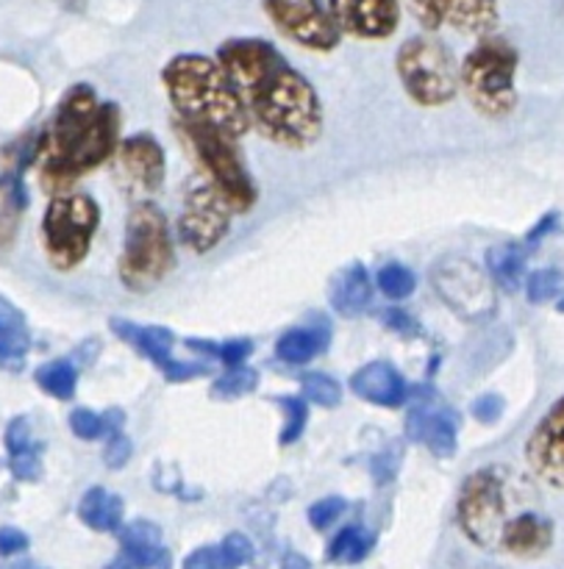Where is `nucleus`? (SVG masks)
<instances>
[{
	"instance_id": "26",
	"label": "nucleus",
	"mask_w": 564,
	"mask_h": 569,
	"mask_svg": "<svg viewBox=\"0 0 564 569\" xmlns=\"http://www.w3.org/2000/svg\"><path fill=\"white\" fill-rule=\"evenodd\" d=\"M332 345L328 328H293L276 342V356L287 365H309L311 359L323 353Z\"/></svg>"
},
{
	"instance_id": "28",
	"label": "nucleus",
	"mask_w": 564,
	"mask_h": 569,
	"mask_svg": "<svg viewBox=\"0 0 564 569\" xmlns=\"http://www.w3.org/2000/svg\"><path fill=\"white\" fill-rule=\"evenodd\" d=\"M373 548H376V537L367 528L348 526L328 545V559L334 565H359L373 553Z\"/></svg>"
},
{
	"instance_id": "3",
	"label": "nucleus",
	"mask_w": 564,
	"mask_h": 569,
	"mask_svg": "<svg viewBox=\"0 0 564 569\" xmlns=\"http://www.w3.org/2000/svg\"><path fill=\"white\" fill-rule=\"evenodd\" d=\"M517 64H521V56L515 44L493 33L478 37L459 67V87L465 89L467 100L478 114L501 120L515 111Z\"/></svg>"
},
{
	"instance_id": "44",
	"label": "nucleus",
	"mask_w": 564,
	"mask_h": 569,
	"mask_svg": "<svg viewBox=\"0 0 564 569\" xmlns=\"http://www.w3.org/2000/svg\"><path fill=\"white\" fill-rule=\"evenodd\" d=\"M28 550V537L20 528H0V556H17Z\"/></svg>"
},
{
	"instance_id": "13",
	"label": "nucleus",
	"mask_w": 564,
	"mask_h": 569,
	"mask_svg": "<svg viewBox=\"0 0 564 569\" xmlns=\"http://www.w3.org/2000/svg\"><path fill=\"white\" fill-rule=\"evenodd\" d=\"M434 289L439 298L467 320H482L493 315L495 309V289L493 281L484 276L482 267L473 264L471 259H445L432 270Z\"/></svg>"
},
{
	"instance_id": "39",
	"label": "nucleus",
	"mask_w": 564,
	"mask_h": 569,
	"mask_svg": "<svg viewBox=\"0 0 564 569\" xmlns=\"http://www.w3.org/2000/svg\"><path fill=\"white\" fill-rule=\"evenodd\" d=\"M220 556L226 569H239L254 559V545H250V539L245 533H231V537H226L220 542Z\"/></svg>"
},
{
	"instance_id": "33",
	"label": "nucleus",
	"mask_w": 564,
	"mask_h": 569,
	"mask_svg": "<svg viewBox=\"0 0 564 569\" xmlns=\"http://www.w3.org/2000/svg\"><path fill=\"white\" fill-rule=\"evenodd\" d=\"M259 387V376L250 367H228V372L222 378H217L211 392L220 395V398H243V395H250Z\"/></svg>"
},
{
	"instance_id": "15",
	"label": "nucleus",
	"mask_w": 564,
	"mask_h": 569,
	"mask_svg": "<svg viewBox=\"0 0 564 569\" xmlns=\"http://www.w3.org/2000/svg\"><path fill=\"white\" fill-rule=\"evenodd\" d=\"M526 461L540 481L564 492V395L526 439Z\"/></svg>"
},
{
	"instance_id": "22",
	"label": "nucleus",
	"mask_w": 564,
	"mask_h": 569,
	"mask_svg": "<svg viewBox=\"0 0 564 569\" xmlns=\"http://www.w3.org/2000/svg\"><path fill=\"white\" fill-rule=\"evenodd\" d=\"M328 300L339 317L365 315L373 300V281L362 261H350L334 276L332 287H328Z\"/></svg>"
},
{
	"instance_id": "19",
	"label": "nucleus",
	"mask_w": 564,
	"mask_h": 569,
	"mask_svg": "<svg viewBox=\"0 0 564 569\" xmlns=\"http://www.w3.org/2000/svg\"><path fill=\"white\" fill-rule=\"evenodd\" d=\"M350 389L356 398L382 409H398L409 398L406 378L389 361H370L350 376Z\"/></svg>"
},
{
	"instance_id": "40",
	"label": "nucleus",
	"mask_w": 564,
	"mask_h": 569,
	"mask_svg": "<svg viewBox=\"0 0 564 569\" xmlns=\"http://www.w3.org/2000/svg\"><path fill=\"white\" fill-rule=\"evenodd\" d=\"M343 511H345L343 498H323L309 509V522L317 528V531H326L328 526L337 522V517L343 515Z\"/></svg>"
},
{
	"instance_id": "10",
	"label": "nucleus",
	"mask_w": 564,
	"mask_h": 569,
	"mask_svg": "<svg viewBox=\"0 0 564 569\" xmlns=\"http://www.w3.org/2000/svg\"><path fill=\"white\" fill-rule=\"evenodd\" d=\"M98 94L89 83H76L61 98L53 120L48 122V128L39 133L37 144H33V161L39 164V176H48L67 159V153L76 148V142L98 114Z\"/></svg>"
},
{
	"instance_id": "42",
	"label": "nucleus",
	"mask_w": 564,
	"mask_h": 569,
	"mask_svg": "<svg viewBox=\"0 0 564 569\" xmlns=\"http://www.w3.org/2000/svg\"><path fill=\"white\" fill-rule=\"evenodd\" d=\"M504 406L506 403L501 395H482L478 400H473L471 411L478 422H487V426H493V422L504 415Z\"/></svg>"
},
{
	"instance_id": "43",
	"label": "nucleus",
	"mask_w": 564,
	"mask_h": 569,
	"mask_svg": "<svg viewBox=\"0 0 564 569\" xmlns=\"http://www.w3.org/2000/svg\"><path fill=\"white\" fill-rule=\"evenodd\" d=\"M181 569H226L220 556V545H217V548H200L195 550V553H189Z\"/></svg>"
},
{
	"instance_id": "35",
	"label": "nucleus",
	"mask_w": 564,
	"mask_h": 569,
	"mask_svg": "<svg viewBox=\"0 0 564 569\" xmlns=\"http://www.w3.org/2000/svg\"><path fill=\"white\" fill-rule=\"evenodd\" d=\"M9 470L17 481H39L42 476V445H31L26 450L9 453Z\"/></svg>"
},
{
	"instance_id": "25",
	"label": "nucleus",
	"mask_w": 564,
	"mask_h": 569,
	"mask_svg": "<svg viewBox=\"0 0 564 569\" xmlns=\"http://www.w3.org/2000/svg\"><path fill=\"white\" fill-rule=\"evenodd\" d=\"M498 0H454L445 22L456 28V31L473 33V37H487V33L498 28Z\"/></svg>"
},
{
	"instance_id": "8",
	"label": "nucleus",
	"mask_w": 564,
	"mask_h": 569,
	"mask_svg": "<svg viewBox=\"0 0 564 569\" xmlns=\"http://www.w3.org/2000/svg\"><path fill=\"white\" fill-rule=\"evenodd\" d=\"M526 511V509H521ZM521 511L512 509L509 489L498 470H478L459 492V526L473 545L484 550H501L509 522Z\"/></svg>"
},
{
	"instance_id": "30",
	"label": "nucleus",
	"mask_w": 564,
	"mask_h": 569,
	"mask_svg": "<svg viewBox=\"0 0 564 569\" xmlns=\"http://www.w3.org/2000/svg\"><path fill=\"white\" fill-rule=\"evenodd\" d=\"M376 283L389 300H406L409 295H415V289H417L415 272H412L406 264H398V261H393V264H384L382 270H378Z\"/></svg>"
},
{
	"instance_id": "24",
	"label": "nucleus",
	"mask_w": 564,
	"mask_h": 569,
	"mask_svg": "<svg viewBox=\"0 0 564 569\" xmlns=\"http://www.w3.org/2000/svg\"><path fill=\"white\" fill-rule=\"evenodd\" d=\"M78 517L87 528L98 533H111L122 528V500L103 487H92L78 503Z\"/></svg>"
},
{
	"instance_id": "16",
	"label": "nucleus",
	"mask_w": 564,
	"mask_h": 569,
	"mask_svg": "<svg viewBox=\"0 0 564 569\" xmlns=\"http://www.w3.org/2000/svg\"><path fill=\"white\" fill-rule=\"evenodd\" d=\"M117 172L131 192L154 194L165 183V150L150 133H133L117 144Z\"/></svg>"
},
{
	"instance_id": "34",
	"label": "nucleus",
	"mask_w": 564,
	"mask_h": 569,
	"mask_svg": "<svg viewBox=\"0 0 564 569\" xmlns=\"http://www.w3.org/2000/svg\"><path fill=\"white\" fill-rule=\"evenodd\" d=\"M189 348H206L209 350L215 359H220L226 367H239L245 365V361L250 359V353H254V345L248 342V339H231V342H220V345H211V342H195V339H189Z\"/></svg>"
},
{
	"instance_id": "31",
	"label": "nucleus",
	"mask_w": 564,
	"mask_h": 569,
	"mask_svg": "<svg viewBox=\"0 0 564 569\" xmlns=\"http://www.w3.org/2000/svg\"><path fill=\"white\" fill-rule=\"evenodd\" d=\"M300 389H304L306 403L323 406V409H337L343 403V389L334 378L323 376V372H306L300 378Z\"/></svg>"
},
{
	"instance_id": "12",
	"label": "nucleus",
	"mask_w": 564,
	"mask_h": 569,
	"mask_svg": "<svg viewBox=\"0 0 564 569\" xmlns=\"http://www.w3.org/2000/svg\"><path fill=\"white\" fill-rule=\"evenodd\" d=\"M265 11L284 37L306 50L328 53L343 39L332 11L320 0H265Z\"/></svg>"
},
{
	"instance_id": "6",
	"label": "nucleus",
	"mask_w": 564,
	"mask_h": 569,
	"mask_svg": "<svg viewBox=\"0 0 564 569\" xmlns=\"http://www.w3.org/2000/svg\"><path fill=\"white\" fill-rule=\"evenodd\" d=\"M100 209L89 194L59 192L50 194V203L42 214V250L53 270H76L92 248L98 231Z\"/></svg>"
},
{
	"instance_id": "5",
	"label": "nucleus",
	"mask_w": 564,
	"mask_h": 569,
	"mask_svg": "<svg viewBox=\"0 0 564 569\" xmlns=\"http://www.w3.org/2000/svg\"><path fill=\"white\" fill-rule=\"evenodd\" d=\"M178 133L195 161L204 170V178H209L211 187L228 200L234 214H243L256 203V183L245 167L243 156L237 150V139L217 128L192 126V122L176 120Z\"/></svg>"
},
{
	"instance_id": "21",
	"label": "nucleus",
	"mask_w": 564,
	"mask_h": 569,
	"mask_svg": "<svg viewBox=\"0 0 564 569\" xmlns=\"http://www.w3.org/2000/svg\"><path fill=\"white\" fill-rule=\"evenodd\" d=\"M120 556L133 569H167L170 553L161 545V531L154 522H131L120 528Z\"/></svg>"
},
{
	"instance_id": "18",
	"label": "nucleus",
	"mask_w": 564,
	"mask_h": 569,
	"mask_svg": "<svg viewBox=\"0 0 564 569\" xmlns=\"http://www.w3.org/2000/svg\"><path fill=\"white\" fill-rule=\"evenodd\" d=\"M406 439L423 442L437 459H451L459 442V417L451 409H426L417 406L406 417Z\"/></svg>"
},
{
	"instance_id": "14",
	"label": "nucleus",
	"mask_w": 564,
	"mask_h": 569,
	"mask_svg": "<svg viewBox=\"0 0 564 569\" xmlns=\"http://www.w3.org/2000/svg\"><path fill=\"white\" fill-rule=\"evenodd\" d=\"M111 331H115V337H120L122 342L131 345L139 356L154 361V365L165 372L167 381H189V378H198L209 370L206 365H184V361L172 359L176 337H172V331H167V328L161 326H139V322L115 317V320H111Z\"/></svg>"
},
{
	"instance_id": "17",
	"label": "nucleus",
	"mask_w": 564,
	"mask_h": 569,
	"mask_svg": "<svg viewBox=\"0 0 564 569\" xmlns=\"http://www.w3.org/2000/svg\"><path fill=\"white\" fill-rule=\"evenodd\" d=\"M334 22L356 39H387L398 31L400 0H328Z\"/></svg>"
},
{
	"instance_id": "36",
	"label": "nucleus",
	"mask_w": 564,
	"mask_h": 569,
	"mask_svg": "<svg viewBox=\"0 0 564 569\" xmlns=\"http://www.w3.org/2000/svg\"><path fill=\"white\" fill-rule=\"evenodd\" d=\"M70 431L76 433L78 439H92L109 437V422H106V415H98L92 409H76L70 415Z\"/></svg>"
},
{
	"instance_id": "20",
	"label": "nucleus",
	"mask_w": 564,
	"mask_h": 569,
	"mask_svg": "<svg viewBox=\"0 0 564 569\" xmlns=\"http://www.w3.org/2000/svg\"><path fill=\"white\" fill-rule=\"evenodd\" d=\"M551 545H554V522L540 511L526 509L509 522L501 550L521 556V559H532V556H543Z\"/></svg>"
},
{
	"instance_id": "37",
	"label": "nucleus",
	"mask_w": 564,
	"mask_h": 569,
	"mask_svg": "<svg viewBox=\"0 0 564 569\" xmlns=\"http://www.w3.org/2000/svg\"><path fill=\"white\" fill-rule=\"evenodd\" d=\"M406 3H409L412 14L417 17V22H420L426 31H437V28H443L445 20H448V11L454 0H406Z\"/></svg>"
},
{
	"instance_id": "1",
	"label": "nucleus",
	"mask_w": 564,
	"mask_h": 569,
	"mask_svg": "<svg viewBox=\"0 0 564 569\" xmlns=\"http://www.w3.org/2000/svg\"><path fill=\"white\" fill-rule=\"evenodd\" d=\"M250 128L289 150H306L323 133V106L315 87L281 50L259 37H234L217 48Z\"/></svg>"
},
{
	"instance_id": "7",
	"label": "nucleus",
	"mask_w": 564,
	"mask_h": 569,
	"mask_svg": "<svg viewBox=\"0 0 564 569\" xmlns=\"http://www.w3.org/2000/svg\"><path fill=\"white\" fill-rule=\"evenodd\" d=\"M395 70L406 94L417 106H445L459 92V67L454 53L432 37H412L395 56Z\"/></svg>"
},
{
	"instance_id": "4",
	"label": "nucleus",
	"mask_w": 564,
	"mask_h": 569,
	"mask_svg": "<svg viewBox=\"0 0 564 569\" xmlns=\"http://www.w3.org/2000/svg\"><path fill=\"white\" fill-rule=\"evenodd\" d=\"M172 237L165 211L150 200L131 209L126 222V244L120 256V281L131 292H150L172 270Z\"/></svg>"
},
{
	"instance_id": "29",
	"label": "nucleus",
	"mask_w": 564,
	"mask_h": 569,
	"mask_svg": "<svg viewBox=\"0 0 564 569\" xmlns=\"http://www.w3.org/2000/svg\"><path fill=\"white\" fill-rule=\"evenodd\" d=\"M37 387L56 400H70L78 389V370L67 359L48 361L33 376Z\"/></svg>"
},
{
	"instance_id": "47",
	"label": "nucleus",
	"mask_w": 564,
	"mask_h": 569,
	"mask_svg": "<svg viewBox=\"0 0 564 569\" xmlns=\"http://www.w3.org/2000/svg\"><path fill=\"white\" fill-rule=\"evenodd\" d=\"M11 569H44V567H39V565H31V561H22V565H14Z\"/></svg>"
},
{
	"instance_id": "27",
	"label": "nucleus",
	"mask_w": 564,
	"mask_h": 569,
	"mask_svg": "<svg viewBox=\"0 0 564 569\" xmlns=\"http://www.w3.org/2000/svg\"><path fill=\"white\" fill-rule=\"evenodd\" d=\"M487 270L498 287L515 292L521 283H526V248L515 242L495 244L487 256Z\"/></svg>"
},
{
	"instance_id": "32",
	"label": "nucleus",
	"mask_w": 564,
	"mask_h": 569,
	"mask_svg": "<svg viewBox=\"0 0 564 569\" xmlns=\"http://www.w3.org/2000/svg\"><path fill=\"white\" fill-rule=\"evenodd\" d=\"M564 292V276L554 267H545V270L532 272L526 278V298L532 300L534 306L551 303Z\"/></svg>"
},
{
	"instance_id": "41",
	"label": "nucleus",
	"mask_w": 564,
	"mask_h": 569,
	"mask_svg": "<svg viewBox=\"0 0 564 569\" xmlns=\"http://www.w3.org/2000/svg\"><path fill=\"white\" fill-rule=\"evenodd\" d=\"M103 459H106V465L111 467V470H120V467H126L128 459H131V439H128L122 431L109 433V442H106Z\"/></svg>"
},
{
	"instance_id": "38",
	"label": "nucleus",
	"mask_w": 564,
	"mask_h": 569,
	"mask_svg": "<svg viewBox=\"0 0 564 569\" xmlns=\"http://www.w3.org/2000/svg\"><path fill=\"white\" fill-rule=\"evenodd\" d=\"M281 409L287 415V426L281 431V445H293L306 431V420H309V409H306L304 398H284Z\"/></svg>"
},
{
	"instance_id": "46",
	"label": "nucleus",
	"mask_w": 564,
	"mask_h": 569,
	"mask_svg": "<svg viewBox=\"0 0 564 569\" xmlns=\"http://www.w3.org/2000/svg\"><path fill=\"white\" fill-rule=\"evenodd\" d=\"M384 322H387V328H393V331L398 333H415L417 328L415 320H412L404 309H389L387 315H384Z\"/></svg>"
},
{
	"instance_id": "11",
	"label": "nucleus",
	"mask_w": 564,
	"mask_h": 569,
	"mask_svg": "<svg viewBox=\"0 0 564 569\" xmlns=\"http://www.w3.org/2000/svg\"><path fill=\"white\" fill-rule=\"evenodd\" d=\"M234 209L228 200L211 187L209 178H192L184 189L181 217H178V239L192 253H209L231 231Z\"/></svg>"
},
{
	"instance_id": "9",
	"label": "nucleus",
	"mask_w": 564,
	"mask_h": 569,
	"mask_svg": "<svg viewBox=\"0 0 564 569\" xmlns=\"http://www.w3.org/2000/svg\"><path fill=\"white\" fill-rule=\"evenodd\" d=\"M120 126L122 117L117 103H100L98 114H95L83 137L76 142V148L67 153V159L53 172L42 176V187L50 194L67 192L70 183H76L81 176L106 164L117 153V144H120Z\"/></svg>"
},
{
	"instance_id": "2",
	"label": "nucleus",
	"mask_w": 564,
	"mask_h": 569,
	"mask_svg": "<svg viewBox=\"0 0 564 569\" xmlns=\"http://www.w3.org/2000/svg\"><path fill=\"white\" fill-rule=\"evenodd\" d=\"M161 83L176 109V120L217 128L239 139L250 128L231 78L222 64L204 53H178L161 67Z\"/></svg>"
},
{
	"instance_id": "45",
	"label": "nucleus",
	"mask_w": 564,
	"mask_h": 569,
	"mask_svg": "<svg viewBox=\"0 0 564 569\" xmlns=\"http://www.w3.org/2000/svg\"><path fill=\"white\" fill-rule=\"evenodd\" d=\"M556 228H560V214H556V211H551V214H545L543 220H540L537 226H534L532 231H528V237H526V244H528V248H532V244L543 242V239L548 237V233H554Z\"/></svg>"
},
{
	"instance_id": "23",
	"label": "nucleus",
	"mask_w": 564,
	"mask_h": 569,
	"mask_svg": "<svg viewBox=\"0 0 564 569\" xmlns=\"http://www.w3.org/2000/svg\"><path fill=\"white\" fill-rule=\"evenodd\" d=\"M28 350H31V331L26 315L0 295V370H22Z\"/></svg>"
}]
</instances>
